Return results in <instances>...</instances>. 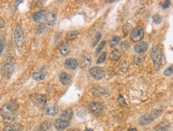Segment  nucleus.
<instances>
[{"mask_svg":"<svg viewBox=\"0 0 173 131\" xmlns=\"http://www.w3.org/2000/svg\"><path fill=\"white\" fill-rule=\"evenodd\" d=\"M15 67V60L12 57H9L2 64V74L5 78H10L14 72Z\"/></svg>","mask_w":173,"mask_h":131,"instance_id":"obj_1","label":"nucleus"},{"mask_svg":"<svg viewBox=\"0 0 173 131\" xmlns=\"http://www.w3.org/2000/svg\"><path fill=\"white\" fill-rule=\"evenodd\" d=\"M19 107V103H18L17 101L11 100L7 102V103H6L1 108L0 113L3 117L6 116V115H10V114H14V113H16V111H18Z\"/></svg>","mask_w":173,"mask_h":131,"instance_id":"obj_2","label":"nucleus"},{"mask_svg":"<svg viewBox=\"0 0 173 131\" xmlns=\"http://www.w3.org/2000/svg\"><path fill=\"white\" fill-rule=\"evenodd\" d=\"M151 57L154 64L155 68L159 69L162 64V51L159 46H154L151 52Z\"/></svg>","mask_w":173,"mask_h":131,"instance_id":"obj_3","label":"nucleus"},{"mask_svg":"<svg viewBox=\"0 0 173 131\" xmlns=\"http://www.w3.org/2000/svg\"><path fill=\"white\" fill-rule=\"evenodd\" d=\"M88 109H89V112L91 114H93L94 115H99L103 112L104 106L101 102L94 101V102H92L89 103Z\"/></svg>","mask_w":173,"mask_h":131,"instance_id":"obj_4","label":"nucleus"},{"mask_svg":"<svg viewBox=\"0 0 173 131\" xmlns=\"http://www.w3.org/2000/svg\"><path fill=\"white\" fill-rule=\"evenodd\" d=\"M23 30L20 25H18L15 28L14 33V43L16 47H20L23 43Z\"/></svg>","mask_w":173,"mask_h":131,"instance_id":"obj_5","label":"nucleus"},{"mask_svg":"<svg viewBox=\"0 0 173 131\" xmlns=\"http://www.w3.org/2000/svg\"><path fill=\"white\" fill-rule=\"evenodd\" d=\"M89 75H90L93 79L99 80L103 79L104 76H105V71L103 68L101 67H93L91 68L89 71Z\"/></svg>","mask_w":173,"mask_h":131,"instance_id":"obj_6","label":"nucleus"},{"mask_svg":"<svg viewBox=\"0 0 173 131\" xmlns=\"http://www.w3.org/2000/svg\"><path fill=\"white\" fill-rule=\"evenodd\" d=\"M30 98L38 107H45V105L47 103V98L42 95L33 94L30 96Z\"/></svg>","mask_w":173,"mask_h":131,"instance_id":"obj_7","label":"nucleus"},{"mask_svg":"<svg viewBox=\"0 0 173 131\" xmlns=\"http://www.w3.org/2000/svg\"><path fill=\"white\" fill-rule=\"evenodd\" d=\"M144 29L140 26L136 27L134 29H132V31L130 33V37L132 39V41H135V42H138V41H141L144 38Z\"/></svg>","mask_w":173,"mask_h":131,"instance_id":"obj_8","label":"nucleus"},{"mask_svg":"<svg viewBox=\"0 0 173 131\" xmlns=\"http://www.w3.org/2000/svg\"><path fill=\"white\" fill-rule=\"evenodd\" d=\"M43 112L48 116H54L58 113V107L54 103H46L44 107Z\"/></svg>","mask_w":173,"mask_h":131,"instance_id":"obj_9","label":"nucleus"},{"mask_svg":"<svg viewBox=\"0 0 173 131\" xmlns=\"http://www.w3.org/2000/svg\"><path fill=\"white\" fill-rule=\"evenodd\" d=\"M57 20V15L55 13L49 12L44 17V25L47 26H54Z\"/></svg>","mask_w":173,"mask_h":131,"instance_id":"obj_10","label":"nucleus"},{"mask_svg":"<svg viewBox=\"0 0 173 131\" xmlns=\"http://www.w3.org/2000/svg\"><path fill=\"white\" fill-rule=\"evenodd\" d=\"M70 126V121H66L62 119H57L54 121V127L58 131H63Z\"/></svg>","mask_w":173,"mask_h":131,"instance_id":"obj_11","label":"nucleus"},{"mask_svg":"<svg viewBox=\"0 0 173 131\" xmlns=\"http://www.w3.org/2000/svg\"><path fill=\"white\" fill-rule=\"evenodd\" d=\"M154 118L152 115V114H146L140 117L139 119V123L140 126H147L148 124L153 122L154 121Z\"/></svg>","mask_w":173,"mask_h":131,"instance_id":"obj_12","label":"nucleus"},{"mask_svg":"<svg viewBox=\"0 0 173 131\" xmlns=\"http://www.w3.org/2000/svg\"><path fill=\"white\" fill-rule=\"evenodd\" d=\"M45 76H46V68L43 67L39 72H34L32 75V78L34 80H37V81H41V80H43L45 79Z\"/></svg>","mask_w":173,"mask_h":131,"instance_id":"obj_13","label":"nucleus"},{"mask_svg":"<svg viewBox=\"0 0 173 131\" xmlns=\"http://www.w3.org/2000/svg\"><path fill=\"white\" fill-rule=\"evenodd\" d=\"M78 66V61L74 58H69L65 61V67L70 70L76 69Z\"/></svg>","mask_w":173,"mask_h":131,"instance_id":"obj_14","label":"nucleus"},{"mask_svg":"<svg viewBox=\"0 0 173 131\" xmlns=\"http://www.w3.org/2000/svg\"><path fill=\"white\" fill-rule=\"evenodd\" d=\"M23 129V126L21 123H11L6 126L3 129V131H22Z\"/></svg>","mask_w":173,"mask_h":131,"instance_id":"obj_15","label":"nucleus"},{"mask_svg":"<svg viewBox=\"0 0 173 131\" xmlns=\"http://www.w3.org/2000/svg\"><path fill=\"white\" fill-rule=\"evenodd\" d=\"M147 49H148V44L146 42H139L134 46V52L138 54L146 52Z\"/></svg>","mask_w":173,"mask_h":131,"instance_id":"obj_16","label":"nucleus"},{"mask_svg":"<svg viewBox=\"0 0 173 131\" xmlns=\"http://www.w3.org/2000/svg\"><path fill=\"white\" fill-rule=\"evenodd\" d=\"M60 81L62 83L63 85H70L71 83H72V77L70 76V74L67 73V72H62L61 75H60Z\"/></svg>","mask_w":173,"mask_h":131,"instance_id":"obj_17","label":"nucleus"},{"mask_svg":"<svg viewBox=\"0 0 173 131\" xmlns=\"http://www.w3.org/2000/svg\"><path fill=\"white\" fill-rule=\"evenodd\" d=\"M73 117V111L70 108L66 109L65 111H63L60 115V119L66 120V121H70L71 120Z\"/></svg>","mask_w":173,"mask_h":131,"instance_id":"obj_18","label":"nucleus"},{"mask_svg":"<svg viewBox=\"0 0 173 131\" xmlns=\"http://www.w3.org/2000/svg\"><path fill=\"white\" fill-rule=\"evenodd\" d=\"M51 125V122L49 121V120H46V121L41 123L38 126L36 127V129H34V131H47L48 129L50 128Z\"/></svg>","mask_w":173,"mask_h":131,"instance_id":"obj_19","label":"nucleus"},{"mask_svg":"<svg viewBox=\"0 0 173 131\" xmlns=\"http://www.w3.org/2000/svg\"><path fill=\"white\" fill-rule=\"evenodd\" d=\"M92 63V57H91L90 54L89 53H84L81 57V66L83 68L89 66Z\"/></svg>","mask_w":173,"mask_h":131,"instance_id":"obj_20","label":"nucleus"},{"mask_svg":"<svg viewBox=\"0 0 173 131\" xmlns=\"http://www.w3.org/2000/svg\"><path fill=\"white\" fill-rule=\"evenodd\" d=\"M93 92V94H95L96 95L99 96V95H103V96H108L109 95V93L108 92V91L105 89V88H101V87H97V88H94L92 91Z\"/></svg>","mask_w":173,"mask_h":131,"instance_id":"obj_21","label":"nucleus"},{"mask_svg":"<svg viewBox=\"0 0 173 131\" xmlns=\"http://www.w3.org/2000/svg\"><path fill=\"white\" fill-rule=\"evenodd\" d=\"M169 126H170V123L168 122H160L156 126L155 131H168Z\"/></svg>","mask_w":173,"mask_h":131,"instance_id":"obj_22","label":"nucleus"},{"mask_svg":"<svg viewBox=\"0 0 173 131\" xmlns=\"http://www.w3.org/2000/svg\"><path fill=\"white\" fill-rule=\"evenodd\" d=\"M59 51L60 53L62 54L63 56H67L69 53H70V46L67 43L64 42V43H62V45L59 46Z\"/></svg>","mask_w":173,"mask_h":131,"instance_id":"obj_23","label":"nucleus"},{"mask_svg":"<svg viewBox=\"0 0 173 131\" xmlns=\"http://www.w3.org/2000/svg\"><path fill=\"white\" fill-rule=\"evenodd\" d=\"M17 118L16 113H14V114H10V115H6V116L3 117V122L6 124H11V122L15 121Z\"/></svg>","mask_w":173,"mask_h":131,"instance_id":"obj_24","label":"nucleus"},{"mask_svg":"<svg viewBox=\"0 0 173 131\" xmlns=\"http://www.w3.org/2000/svg\"><path fill=\"white\" fill-rule=\"evenodd\" d=\"M45 10H41L39 11H38L33 15V20L34 22H39L42 18H43L44 15H45Z\"/></svg>","mask_w":173,"mask_h":131,"instance_id":"obj_25","label":"nucleus"},{"mask_svg":"<svg viewBox=\"0 0 173 131\" xmlns=\"http://www.w3.org/2000/svg\"><path fill=\"white\" fill-rule=\"evenodd\" d=\"M121 52L117 49H114V51L112 52V53L109 55V59L112 60H114V61H117L121 58Z\"/></svg>","mask_w":173,"mask_h":131,"instance_id":"obj_26","label":"nucleus"},{"mask_svg":"<svg viewBox=\"0 0 173 131\" xmlns=\"http://www.w3.org/2000/svg\"><path fill=\"white\" fill-rule=\"evenodd\" d=\"M120 41H121V37H118V36H114V37L112 38L111 41H110V43H109V46H110V48L114 49V48L117 47L118 45V44H119Z\"/></svg>","mask_w":173,"mask_h":131,"instance_id":"obj_27","label":"nucleus"},{"mask_svg":"<svg viewBox=\"0 0 173 131\" xmlns=\"http://www.w3.org/2000/svg\"><path fill=\"white\" fill-rule=\"evenodd\" d=\"M119 67L120 68H121V70H122L123 72H126V71H128V68H129V64L127 61H122L120 64Z\"/></svg>","mask_w":173,"mask_h":131,"instance_id":"obj_28","label":"nucleus"},{"mask_svg":"<svg viewBox=\"0 0 173 131\" xmlns=\"http://www.w3.org/2000/svg\"><path fill=\"white\" fill-rule=\"evenodd\" d=\"M144 60V57L143 56H135L133 58V62L135 64H140Z\"/></svg>","mask_w":173,"mask_h":131,"instance_id":"obj_29","label":"nucleus"},{"mask_svg":"<svg viewBox=\"0 0 173 131\" xmlns=\"http://www.w3.org/2000/svg\"><path fill=\"white\" fill-rule=\"evenodd\" d=\"M77 37V31H70L66 34V37L70 40H74Z\"/></svg>","mask_w":173,"mask_h":131,"instance_id":"obj_30","label":"nucleus"},{"mask_svg":"<svg viewBox=\"0 0 173 131\" xmlns=\"http://www.w3.org/2000/svg\"><path fill=\"white\" fill-rule=\"evenodd\" d=\"M101 37V33H96V34H95V36L93 37V42H92V45H93V46H95V45H97V44L99 42V41H100Z\"/></svg>","mask_w":173,"mask_h":131,"instance_id":"obj_31","label":"nucleus"},{"mask_svg":"<svg viewBox=\"0 0 173 131\" xmlns=\"http://www.w3.org/2000/svg\"><path fill=\"white\" fill-rule=\"evenodd\" d=\"M105 45H106V41H102L101 42V43L99 44L98 46H97V48L96 49V55H98V53H100V52L102 50V49L105 48Z\"/></svg>","mask_w":173,"mask_h":131,"instance_id":"obj_32","label":"nucleus"},{"mask_svg":"<svg viewBox=\"0 0 173 131\" xmlns=\"http://www.w3.org/2000/svg\"><path fill=\"white\" fill-rule=\"evenodd\" d=\"M117 101H118V103H119L121 107H125L126 105H127V103H126L125 102V99H124V96L122 95H120L119 96H118Z\"/></svg>","mask_w":173,"mask_h":131,"instance_id":"obj_33","label":"nucleus"},{"mask_svg":"<svg viewBox=\"0 0 173 131\" xmlns=\"http://www.w3.org/2000/svg\"><path fill=\"white\" fill-rule=\"evenodd\" d=\"M153 22L155 24H160V23L162 22V18L160 15H155L153 18Z\"/></svg>","mask_w":173,"mask_h":131,"instance_id":"obj_34","label":"nucleus"},{"mask_svg":"<svg viewBox=\"0 0 173 131\" xmlns=\"http://www.w3.org/2000/svg\"><path fill=\"white\" fill-rule=\"evenodd\" d=\"M5 44H6L5 39L4 38H0V56L2 55V52H3V50H4Z\"/></svg>","mask_w":173,"mask_h":131,"instance_id":"obj_35","label":"nucleus"},{"mask_svg":"<svg viewBox=\"0 0 173 131\" xmlns=\"http://www.w3.org/2000/svg\"><path fill=\"white\" fill-rule=\"evenodd\" d=\"M105 57H106V53H102L101 55L99 56V58L97 59V64L103 63V62L105 60Z\"/></svg>","mask_w":173,"mask_h":131,"instance_id":"obj_36","label":"nucleus"},{"mask_svg":"<svg viewBox=\"0 0 173 131\" xmlns=\"http://www.w3.org/2000/svg\"><path fill=\"white\" fill-rule=\"evenodd\" d=\"M121 48L124 50H126V49H128V47H129V42L128 41H122L121 45H120Z\"/></svg>","mask_w":173,"mask_h":131,"instance_id":"obj_37","label":"nucleus"},{"mask_svg":"<svg viewBox=\"0 0 173 131\" xmlns=\"http://www.w3.org/2000/svg\"><path fill=\"white\" fill-rule=\"evenodd\" d=\"M173 72V68H172V65H171L170 67L167 68V69L164 71V76H170L172 74Z\"/></svg>","mask_w":173,"mask_h":131,"instance_id":"obj_38","label":"nucleus"},{"mask_svg":"<svg viewBox=\"0 0 173 131\" xmlns=\"http://www.w3.org/2000/svg\"><path fill=\"white\" fill-rule=\"evenodd\" d=\"M45 25L44 24H41L38 27V29H37V34H40V33H41L42 32L44 31V29H45Z\"/></svg>","mask_w":173,"mask_h":131,"instance_id":"obj_39","label":"nucleus"},{"mask_svg":"<svg viewBox=\"0 0 173 131\" xmlns=\"http://www.w3.org/2000/svg\"><path fill=\"white\" fill-rule=\"evenodd\" d=\"M170 5H171V2H170V1H168V0H165V1H164V2H162V7H163L164 9L168 8Z\"/></svg>","mask_w":173,"mask_h":131,"instance_id":"obj_40","label":"nucleus"},{"mask_svg":"<svg viewBox=\"0 0 173 131\" xmlns=\"http://www.w3.org/2000/svg\"><path fill=\"white\" fill-rule=\"evenodd\" d=\"M5 22H4V20L2 19V17H0V29H2V27L4 26Z\"/></svg>","mask_w":173,"mask_h":131,"instance_id":"obj_41","label":"nucleus"},{"mask_svg":"<svg viewBox=\"0 0 173 131\" xmlns=\"http://www.w3.org/2000/svg\"><path fill=\"white\" fill-rule=\"evenodd\" d=\"M128 131H137V130H136V129H135V128H130V129H128Z\"/></svg>","mask_w":173,"mask_h":131,"instance_id":"obj_42","label":"nucleus"},{"mask_svg":"<svg viewBox=\"0 0 173 131\" xmlns=\"http://www.w3.org/2000/svg\"><path fill=\"white\" fill-rule=\"evenodd\" d=\"M85 131H93V130L91 129H85Z\"/></svg>","mask_w":173,"mask_h":131,"instance_id":"obj_43","label":"nucleus"},{"mask_svg":"<svg viewBox=\"0 0 173 131\" xmlns=\"http://www.w3.org/2000/svg\"><path fill=\"white\" fill-rule=\"evenodd\" d=\"M67 131H74V129H69Z\"/></svg>","mask_w":173,"mask_h":131,"instance_id":"obj_44","label":"nucleus"}]
</instances>
